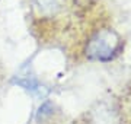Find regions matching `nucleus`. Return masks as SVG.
<instances>
[{"label": "nucleus", "instance_id": "f257e3e1", "mask_svg": "<svg viewBox=\"0 0 131 124\" xmlns=\"http://www.w3.org/2000/svg\"><path fill=\"white\" fill-rule=\"evenodd\" d=\"M122 47L124 43L119 34L111 28H102L96 29L89 37L84 47V54L93 61H111L119 56Z\"/></svg>", "mask_w": 131, "mask_h": 124}]
</instances>
